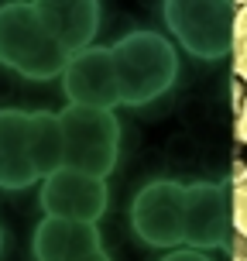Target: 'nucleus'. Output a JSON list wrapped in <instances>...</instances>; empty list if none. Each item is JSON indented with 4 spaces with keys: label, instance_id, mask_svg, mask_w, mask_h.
<instances>
[{
    "label": "nucleus",
    "instance_id": "obj_18",
    "mask_svg": "<svg viewBox=\"0 0 247 261\" xmlns=\"http://www.w3.org/2000/svg\"><path fill=\"white\" fill-rule=\"evenodd\" d=\"M240 138L247 141V107H244V114H240Z\"/></svg>",
    "mask_w": 247,
    "mask_h": 261
},
{
    "label": "nucleus",
    "instance_id": "obj_1",
    "mask_svg": "<svg viewBox=\"0 0 247 261\" xmlns=\"http://www.w3.org/2000/svg\"><path fill=\"white\" fill-rule=\"evenodd\" d=\"M110 62L117 76V96L124 107H144L165 96L179 76V55L158 31H130L110 45Z\"/></svg>",
    "mask_w": 247,
    "mask_h": 261
},
{
    "label": "nucleus",
    "instance_id": "obj_7",
    "mask_svg": "<svg viewBox=\"0 0 247 261\" xmlns=\"http://www.w3.org/2000/svg\"><path fill=\"white\" fill-rule=\"evenodd\" d=\"M62 90L69 96V107H93V110H114L120 103L117 76L106 48H86L69 59L62 72Z\"/></svg>",
    "mask_w": 247,
    "mask_h": 261
},
{
    "label": "nucleus",
    "instance_id": "obj_15",
    "mask_svg": "<svg viewBox=\"0 0 247 261\" xmlns=\"http://www.w3.org/2000/svg\"><path fill=\"white\" fill-rule=\"evenodd\" d=\"M161 261H209L203 251H193V248H182V251H172V254H165Z\"/></svg>",
    "mask_w": 247,
    "mask_h": 261
},
{
    "label": "nucleus",
    "instance_id": "obj_17",
    "mask_svg": "<svg viewBox=\"0 0 247 261\" xmlns=\"http://www.w3.org/2000/svg\"><path fill=\"white\" fill-rule=\"evenodd\" d=\"M79 261H110V254H106V251L100 248L96 254H86V258H79Z\"/></svg>",
    "mask_w": 247,
    "mask_h": 261
},
{
    "label": "nucleus",
    "instance_id": "obj_16",
    "mask_svg": "<svg viewBox=\"0 0 247 261\" xmlns=\"http://www.w3.org/2000/svg\"><path fill=\"white\" fill-rule=\"evenodd\" d=\"M240 52H237V76L247 83V45H237Z\"/></svg>",
    "mask_w": 247,
    "mask_h": 261
},
{
    "label": "nucleus",
    "instance_id": "obj_12",
    "mask_svg": "<svg viewBox=\"0 0 247 261\" xmlns=\"http://www.w3.org/2000/svg\"><path fill=\"white\" fill-rule=\"evenodd\" d=\"M28 144H31V162H35L41 179H48L55 169H62V127H59V114L31 110Z\"/></svg>",
    "mask_w": 247,
    "mask_h": 261
},
{
    "label": "nucleus",
    "instance_id": "obj_2",
    "mask_svg": "<svg viewBox=\"0 0 247 261\" xmlns=\"http://www.w3.org/2000/svg\"><path fill=\"white\" fill-rule=\"evenodd\" d=\"M0 65L24 79H55L65 72L69 55L41 24L35 4H4L0 7Z\"/></svg>",
    "mask_w": 247,
    "mask_h": 261
},
{
    "label": "nucleus",
    "instance_id": "obj_6",
    "mask_svg": "<svg viewBox=\"0 0 247 261\" xmlns=\"http://www.w3.org/2000/svg\"><path fill=\"white\" fill-rule=\"evenodd\" d=\"M110 206L106 179H93L76 169H55L48 179H41V210L48 217L62 220H83L96 223Z\"/></svg>",
    "mask_w": 247,
    "mask_h": 261
},
{
    "label": "nucleus",
    "instance_id": "obj_19",
    "mask_svg": "<svg viewBox=\"0 0 247 261\" xmlns=\"http://www.w3.org/2000/svg\"><path fill=\"white\" fill-rule=\"evenodd\" d=\"M237 189H244V193H247V172L240 175V182H237Z\"/></svg>",
    "mask_w": 247,
    "mask_h": 261
},
{
    "label": "nucleus",
    "instance_id": "obj_11",
    "mask_svg": "<svg viewBox=\"0 0 247 261\" xmlns=\"http://www.w3.org/2000/svg\"><path fill=\"white\" fill-rule=\"evenodd\" d=\"M31 251H35V261H79L100 251V230L96 223L45 217L35 227Z\"/></svg>",
    "mask_w": 247,
    "mask_h": 261
},
{
    "label": "nucleus",
    "instance_id": "obj_14",
    "mask_svg": "<svg viewBox=\"0 0 247 261\" xmlns=\"http://www.w3.org/2000/svg\"><path fill=\"white\" fill-rule=\"evenodd\" d=\"M234 38L237 45H247V4L237 7V17H234Z\"/></svg>",
    "mask_w": 247,
    "mask_h": 261
},
{
    "label": "nucleus",
    "instance_id": "obj_8",
    "mask_svg": "<svg viewBox=\"0 0 247 261\" xmlns=\"http://www.w3.org/2000/svg\"><path fill=\"white\" fill-rule=\"evenodd\" d=\"M230 223V199L216 182L185 186V244L196 248H216L227 241Z\"/></svg>",
    "mask_w": 247,
    "mask_h": 261
},
{
    "label": "nucleus",
    "instance_id": "obj_20",
    "mask_svg": "<svg viewBox=\"0 0 247 261\" xmlns=\"http://www.w3.org/2000/svg\"><path fill=\"white\" fill-rule=\"evenodd\" d=\"M0 251H4V230H0Z\"/></svg>",
    "mask_w": 247,
    "mask_h": 261
},
{
    "label": "nucleus",
    "instance_id": "obj_9",
    "mask_svg": "<svg viewBox=\"0 0 247 261\" xmlns=\"http://www.w3.org/2000/svg\"><path fill=\"white\" fill-rule=\"evenodd\" d=\"M31 110H0V189H28L41 182L38 169L31 162Z\"/></svg>",
    "mask_w": 247,
    "mask_h": 261
},
{
    "label": "nucleus",
    "instance_id": "obj_3",
    "mask_svg": "<svg viewBox=\"0 0 247 261\" xmlns=\"http://www.w3.org/2000/svg\"><path fill=\"white\" fill-rule=\"evenodd\" d=\"M62 127V165L93 179H106L120 155V120L114 110L65 107L59 114Z\"/></svg>",
    "mask_w": 247,
    "mask_h": 261
},
{
    "label": "nucleus",
    "instance_id": "obj_4",
    "mask_svg": "<svg viewBox=\"0 0 247 261\" xmlns=\"http://www.w3.org/2000/svg\"><path fill=\"white\" fill-rule=\"evenodd\" d=\"M161 14H165L169 31L196 59H220L234 45V17H237L234 4H182V0H172L161 7Z\"/></svg>",
    "mask_w": 247,
    "mask_h": 261
},
{
    "label": "nucleus",
    "instance_id": "obj_5",
    "mask_svg": "<svg viewBox=\"0 0 247 261\" xmlns=\"http://www.w3.org/2000/svg\"><path fill=\"white\" fill-rule=\"evenodd\" d=\"M130 227L151 248H175L185 241V186L172 179L148 182L130 203Z\"/></svg>",
    "mask_w": 247,
    "mask_h": 261
},
{
    "label": "nucleus",
    "instance_id": "obj_13",
    "mask_svg": "<svg viewBox=\"0 0 247 261\" xmlns=\"http://www.w3.org/2000/svg\"><path fill=\"white\" fill-rule=\"evenodd\" d=\"M230 217H234V227L247 237V193L237 189L234 193V206H230Z\"/></svg>",
    "mask_w": 247,
    "mask_h": 261
},
{
    "label": "nucleus",
    "instance_id": "obj_10",
    "mask_svg": "<svg viewBox=\"0 0 247 261\" xmlns=\"http://www.w3.org/2000/svg\"><path fill=\"white\" fill-rule=\"evenodd\" d=\"M35 7H38L41 24L48 28V35L65 48L69 59L93 48V38L100 31V4H93V0H55V4H35Z\"/></svg>",
    "mask_w": 247,
    "mask_h": 261
}]
</instances>
